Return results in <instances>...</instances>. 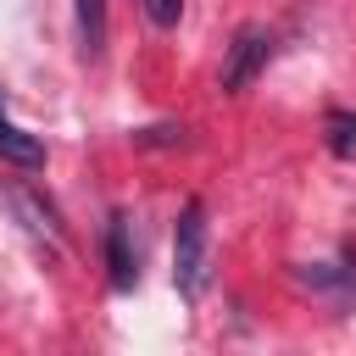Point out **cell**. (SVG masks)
Masks as SVG:
<instances>
[{
	"instance_id": "cell-9",
	"label": "cell",
	"mask_w": 356,
	"mask_h": 356,
	"mask_svg": "<svg viewBox=\"0 0 356 356\" xmlns=\"http://www.w3.org/2000/svg\"><path fill=\"white\" fill-rule=\"evenodd\" d=\"M134 145H184V128H145V134H134Z\"/></svg>"
},
{
	"instance_id": "cell-10",
	"label": "cell",
	"mask_w": 356,
	"mask_h": 356,
	"mask_svg": "<svg viewBox=\"0 0 356 356\" xmlns=\"http://www.w3.org/2000/svg\"><path fill=\"white\" fill-rule=\"evenodd\" d=\"M306 278H312V284H323V289L334 284V273H323V267H317V273H306ZM339 284H350V289H356V267H345V273H339Z\"/></svg>"
},
{
	"instance_id": "cell-8",
	"label": "cell",
	"mask_w": 356,
	"mask_h": 356,
	"mask_svg": "<svg viewBox=\"0 0 356 356\" xmlns=\"http://www.w3.org/2000/svg\"><path fill=\"white\" fill-rule=\"evenodd\" d=\"M145 6V17L156 22V28H172L178 17H184V0H139Z\"/></svg>"
},
{
	"instance_id": "cell-4",
	"label": "cell",
	"mask_w": 356,
	"mask_h": 356,
	"mask_svg": "<svg viewBox=\"0 0 356 356\" xmlns=\"http://www.w3.org/2000/svg\"><path fill=\"white\" fill-rule=\"evenodd\" d=\"M106 261H111V289H134L139 267H134V245H128V217L122 211L106 222Z\"/></svg>"
},
{
	"instance_id": "cell-6",
	"label": "cell",
	"mask_w": 356,
	"mask_h": 356,
	"mask_svg": "<svg viewBox=\"0 0 356 356\" xmlns=\"http://www.w3.org/2000/svg\"><path fill=\"white\" fill-rule=\"evenodd\" d=\"M78 6V39H83V56L95 61L100 44H106V0H72Z\"/></svg>"
},
{
	"instance_id": "cell-1",
	"label": "cell",
	"mask_w": 356,
	"mask_h": 356,
	"mask_svg": "<svg viewBox=\"0 0 356 356\" xmlns=\"http://www.w3.org/2000/svg\"><path fill=\"white\" fill-rule=\"evenodd\" d=\"M172 284H178L184 300H195L200 284H206V206L200 200H189L178 211V228H172Z\"/></svg>"
},
{
	"instance_id": "cell-7",
	"label": "cell",
	"mask_w": 356,
	"mask_h": 356,
	"mask_svg": "<svg viewBox=\"0 0 356 356\" xmlns=\"http://www.w3.org/2000/svg\"><path fill=\"white\" fill-rule=\"evenodd\" d=\"M323 134H328V150L339 161H356V111H328Z\"/></svg>"
},
{
	"instance_id": "cell-3",
	"label": "cell",
	"mask_w": 356,
	"mask_h": 356,
	"mask_svg": "<svg viewBox=\"0 0 356 356\" xmlns=\"http://www.w3.org/2000/svg\"><path fill=\"white\" fill-rule=\"evenodd\" d=\"M11 206H17V217L28 222V234H39V239L61 245V217H56V206H50L44 195H33L28 184H11Z\"/></svg>"
},
{
	"instance_id": "cell-5",
	"label": "cell",
	"mask_w": 356,
	"mask_h": 356,
	"mask_svg": "<svg viewBox=\"0 0 356 356\" xmlns=\"http://www.w3.org/2000/svg\"><path fill=\"white\" fill-rule=\"evenodd\" d=\"M0 156H6L11 167H44V139L28 134V128H17V122L6 117V106H0Z\"/></svg>"
},
{
	"instance_id": "cell-2",
	"label": "cell",
	"mask_w": 356,
	"mask_h": 356,
	"mask_svg": "<svg viewBox=\"0 0 356 356\" xmlns=\"http://www.w3.org/2000/svg\"><path fill=\"white\" fill-rule=\"evenodd\" d=\"M267 50H273V39L261 28H239L234 44H228V61H222V89L228 95H245L256 83V72L267 67Z\"/></svg>"
}]
</instances>
